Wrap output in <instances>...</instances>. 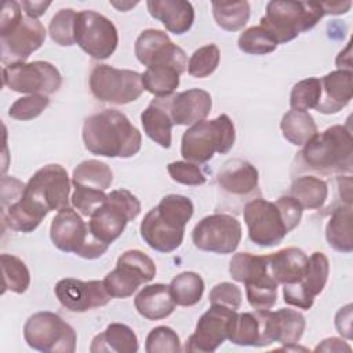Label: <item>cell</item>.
<instances>
[{
  "mask_svg": "<svg viewBox=\"0 0 353 353\" xmlns=\"http://www.w3.org/2000/svg\"><path fill=\"white\" fill-rule=\"evenodd\" d=\"M270 310L237 313L232 321L229 341L239 346H268L273 343L269 332Z\"/></svg>",
  "mask_w": 353,
  "mask_h": 353,
  "instance_id": "obj_22",
  "label": "cell"
},
{
  "mask_svg": "<svg viewBox=\"0 0 353 353\" xmlns=\"http://www.w3.org/2000/svg\"><path fill=\"white\" fill-rule=\"evenodd\" d=\"M321 6L324 8L325 15H339V14L347 12L352 7V3L350 1H321Z\"/></svg>",
  "mask_w": 353,
  "mask_h": 353,
  "instance_id": "obj_54",
  "label": "cell"
},
{
  "mask_svg": "<svg viewBox=\"0 0 353 353\" xmlns=\"http://www.w3.org/2000/svg\"><path fill=\"white\" fill-rule=\"evenodd\" d=\"M59 303L70 312L83 313L108 305L112 299L103 281H83L73 277L59 280L54 287Z\"/></svg>",
  "mask_w": 353,
  "mask_h": 353,
  "instance_id": "obj_21",
  "label": "cell"
},
{
  "mask_svg": "<svg viewBox=\"0 0 353 353\" xmlns=\"http://www.w3.org/2000/svg\"><path fill=\"white\" fill-rule=\"evenodd\" d=\"M212 15L219 28L226 32H237L250 19V3L245 0L212 1Z\"/></svg>",
  "mask_w": 353,
  "mask_h": 353,
  "instance_id": "obj_37",
  "label": "cell"
},
{
  "mask_svg": "<svg viewBox=\"0 0 353 353\" xmlns=\"http://www.w3.org/2000/svg\"><path fill=\"white\" fill-rule=\"evenodd\" d=\"M237 310L221 305H211L197 320L194 332L188 338L183 350L197 353L215 352L228 338Z\"/></svg>",
  "mask_w": 353,
  "mask_h": 353,
  "instance_id": "obj_17",
  "label": "cell"
},
{
  "mask_svg": "<svg viewBox=\"0 0 353 353\" xmlns=\"http://www.w3.org/2000/svg\"><path fill=\"white\" fill-rule=\"evenodd\" d=\"M50 237L58 250L72 252L84 259H97L109 248L108 244L92 234L88 223L72 207L59 210L52 218Z\"/></svg>",
  "mask_w": 353,
  "mask_h": 353,
  "instance_id": "obj_8",
  "label": "cell"
},
{
  "mask_svg": "<svg viewBox=\"0 0 353 353\" xmlns=\"http://www.w3.org/2000/svg\"><path fill=\"white\" fill-rule=\"evenodd\" d=\"M290 196L294 197L303 210H319L327 201L328 185L316 175H301L292 181Z\"/></svg>",
  "mask_w": 353,
  "mask_h": 353,
  "instance_id": "obj_32",
  "label": "cell"
},
{
  "mask_svg": "<svg viewBox=\"0 0 353 353\" xmlns=\"http://www.w3.org/2000/svg\"><path fill=\"white\" fill-rule=\"evenodd\" d=\"M25 185L26 183L21 182L19 179H17L14 176L4 175L1 178V208L19 200L23 193Z\"/></svg>",
  "mask_w": 353,
  "mask_h": 353,
  "instance_id": "obj_50",
  "label": "cell"
},
{
  "mask_svg": "<svg viewBox=\"0 0 353 353\" xmlns=\"http://www.w3.org/2000/svg\"><path fill=\"white\" fill-rule=\"evenodd\" d=\"M192 240L201 251L232 254L240 244L241 225L229 214L207 215L193 228Z\"/></svg>",
  "mask_w": 353,
  "mask_h": 353,
  "instance_id": "obj_15",
  "label": "cell"
},
{
  "mask_svg": "<svg viewBox=\"0 0 353 353\" xmlns=\"http://www.w3.org/2000/svg\"><path fill=\"white\" fill-rule=\"evenodd\" d=\"M283 137L295 146H303L317 132V125L310 113L305 110H288L280 121Z\"/></svg>",
  "mask_w": 353,
  "mask_h": 353,
  "instance_id": "obj_33",
  "label": "cell"
},
{
  "mask_svg": "<svg viewBox=\"0 0 353 353\" xmlns=\"http://www.w3.org/2000/svg\"><path fill=\"white\" fill-rule=\"evenodd\" d=\"M50 99L46 95H26L18 98L8 109V116L15 120H33L48 106Z\"/></svg>",
  "mask_w": 353,
  "mask_h": 353,
  "instance_id": "obj_47",
  "label": "cell"
},
{
  "mask_svg": "<svg viewBox=\"0 0 353 353\" xmlns=\"http://www.w3.org/2000/svg\"><path fill=\"white\" fill-rule=\"evenodd\" d=\"M325 239L331 248L342 254L353 251L352 236V204L341 203L331 211L325 225Z\"/></svg>",
  "mask_w": 353,
  "mask_h": 353,
  "instance_id": "obj_31",
  "label": "cell"
},
{
  "mask_svg": "<svg viewBox=\"0 0 353 353\" xmlns=\"http://www.w3.org/2000/svg\"><path fill=\"white\" fill-rule=\"evenodd\" d=\"M181 74L182 73L174 66L146 68L141 74L143 90L153 94L156 98L171 97L179 85Z\"/></svg>",
  "mask_w": 353,
  "mask_h": 353,
  "instance_id": "obj_36",
  "label": "cell"
},
{
  "mask_svg": "<svg viewBox=\"0 0 353 353\" xmlns=\"http://www.w3.org/2000/svg\"><path fill=\"white\" fill-rule=\"evenodd\" d=\"M156 276V263L141 250L123 252L116 268L102 280L112 298H128L141 284L149 283Z\"/></svg>",
  "mask_w": 353,
  "mask_h": 353,
  "instance_id": "obj_12",
  "label": "cell"
},
{
  "mask_svg": "<svg viewBox=\"0 0 353 353\" xmlns=\"http://www.w3.org/2000/svg\"><path fill=\"white\" fill-rule=\"evenodd\" d=\"M268 256V270L277 284H292L303 276L309 256L306 252L296 247H287L279 250Z\"/></svg>",
  "mask_w": 353,
  "mask_h": 353,
  "instance_id": "obj_27",
  "label": "cell"
},
{
  "mask_svg": "<svg viewBox=\"0 0 353 353\" xmlns=\"http://www.w3.org/2000/svg\"><path fill=\"white\" fill-rule=\"evenodd\" d=\"M74 41L87 55L101 61L116 51L119 33L109 18L97 11L84 10L76 17Z\"/></svg>",
  "mask_w": 353,
  "mask_h": 353,
  "instance_id": "obj_13",
  "label": "cell"
},
{
  "mask_svg": "<svg viewBox=\"0 0 353 353\" xmlns=\"http://www.w3.org/2000/svg\"><path fill=\"white\" fill-rule=\"evenodd\" d=\"M212 99L201 88H190L171 95L170 114L175 125H193L210 114Z\"/></svg>",
  "mask_w": 353,
  "mask_h": 353,
  "instance_id": "obj_23",
  "label": "cell"
},
{
  "mask_svg": "<svg viewBox=\"0 0 353 353\" xmlns=\"http://www.w3.org/2000/svg\"><path fill=\"white\" fill-rule=\"evenodd\" d=\"M306 320L295 309L283 307L269 313V332L273 342L281 345L298 343L303 335Z\"/></svg>",
  "mask_w": 353,
  "mask_h": 353,
  "instance_id": "obj_30",
  "label": "cell"
},
{
  "mask_svg": "<svg viewBox=\"0 0 353 353\" xmlns=\"http://www.w3.org/2000/svg\"><path fill=\"white\" fill-rule=\"evenodd\" d=\"M330 273L328 258L323 252H313L299 281L283 287L284 302L290 306L307 310L313 306L317 295L324 290Z\"/></svg>",
  "mask_w": 353,
  "mask_h": 353,
  "instance_id": "obj_19",
  "label": "cell"
},
{
  "mask_svg": "<svg viewBox=\"0 0 353 353\" xmlns=\"http://www.w3.org/2000/svg\"><path fill=\"white\" fill-rule=\"evenodd\" d=\"M90 91L99 102L125 105L142 95V77L135 70L97 65L90 73Z\"/></svg>",
  "mask_w": 353,
  "mask_h": 353,
  "instance_id": "obj_11",
  "label": "cell"
},
{
  "mask_svg": "<svg viewBox=\"0 0 353 353\" xmlns=\"http://www.w3.org/2000/svg\"><path fill=\"white\" fill-rule=\"evenodd\" d=\"M302 212L301 204L288 194L274 203L262 197L252 199L244 204L243 216L250 240L259 247H273L299 225Z\"/></svg>",
  "mask_w": 353,
  "mask_h": 353,
  "instance_id": "obj_4",
  "label": "cell"
},
{
  "mask_svg": "<svg viewBox=\"0 0 353 353\" xmlns=\"http://www.w3.org/2000/svg\"><path fill=\"white\" fill-rule=\"evenodd\" d=\"M208 299L211 305H221L232 310H237L241 306V291L236 284L223 281V283L215 284L211 288L208 294Z\"/></svg>",
  "mask_w": 353,
  "mask_h": 353,
  "instance_id": "obj_49",
  "label": "cell"
},
{
  "mask_svg": "<svg viewBox=\"0 0 353 353\" xmlns=\"http://www.w3.org/2000/svg\"><path fill=\"white\" fill-rule=\"evenodd\" d=\"M335 328L346 339H352V303L341 307L335 314Z\"/></svg>",
  "mask_w": 353,
  "mask_h": 353,
  "instance_id": "obj_51",
  "label": "cell"
},
{
  "mask_svg": "<svg viewBox=\"0 0 353 353\" xmlns=\"http://www.w3.org/2000/svg\"><path fill=\"white\" fill-rule=\"evenodd\" d=\"M110 4H112L113 7H116L117 10H120V11H125L127 8L137 6V3H116V1H112Z\"/></svg>",
  "mask_w": 353,
  "mask_h": 353,
  "instance_id": "obj_56",
  "label": "cell"
},
{
  "mask_svg": "<svg viewBox=\"0 0 353 353\" xmlns=\"http://www.w3.org/2000/svg\"><path fill=\"white\" fill-rule=\"evenodd\" d=\"M70 181L61 164H47L26 182L19 200L1 208L3 226L14 232H33L46 215L69 207Z\"/></svg>",
  "mask_w": 353,
  "mask_h": 353,
  "instance_id": "obj_1",
  "label": "cell"
},
{
  "mask_svg": "<svg viewBox=\"0 0 353 353\" xmlns=\"http://www.w3.org/2000/svg\"><path fill=\"white\" fill-rule=\"evenodd\" d=\"M113 182L110 167L99 160H84L73 170L72 185L90 189L106 190Z\"/></svg>",
  "mask_w": 353,
  "mask_h": 353,
  "instance_id": "obj_34",
  "label": "cell"
},
{
  "mask_svg": "<svg viewBox=\"0 0 353 353\" xmlns=\"http://www.w3.org/2000/svg\"><path fill=\"white\" fill-rule=\"evenodd\" d=\"M146 7L150 17L160 21L174 34L186 33L194 22V8L185 0H149Z\"/></svg>",
  "mask_w": 353,
  "mask_h": 353,
  "instance_id": "obj_25",
  "label": "cell"
},
{
  "mask_svg": "<svg viewBox=\"0 0 353 353\" xmlns=\"http://www.w3.org/2000/svg\"><path fill=\"white\" fill-rule=\"evenodd\" d=\"M167 171L172 181L188 185V186H199L205 183V175L199 167V164L190 161H172L167 165Z\"/></svg>",
  "mask_w": 353,
  "mask_h": 353,
  "instance_id": "obj_48",
  "label": "cell"
},
{
  "mask_svg": "<svg viewBox=\"0 0 353 353\" xmlns=\"http://www.w3.org/2000/svg\"><path fill=\"white\" fill-rule=\"evenodd\" d=\"M134 306L137 312L148 320H163L175 310L170 285L156 283L145 285L135 296Z\"/></svg>",
  "mask_w": 353,
  "mask_h": 353,
  "instance_id": "obj_28",
  "label": "cell"
},
{
  "mask_svg": "<svg viewBox=\"0 0 353 353\" xmlns=\"http://www.w3.org/2000/svg\"><path fill=\"white\" fill-rule=\"evenodd\" d=\"M47 32L39 19L22 15L15 23L0 30V58L8 66L25 62L32 52L39 50Z\"/></svg>",
  "mask_w": 353,
  "mask_h": 353,
  "instance_id": "obj_16",
  "label": "cell"
},
{
  "mask_svg": "<svg viewBox=\"0 0 353 353\" xmlns=\"http://www.w3.org/2000/svg\"><path fill=\"white\" fill-rule=\"evenodd\" d=\"M237 46L245 54L265 55L273 52L279 44L263 26L258 25L243 30L237 39Z\"/></svg>",
  "mask_w": 353,
  "mask_h": 353,
  "instance_id": "obj_40",
  "label": "cell"
},
{
  "mask_svg": "<svg viewBox=\"0 0 353 353\" xmlns=\"http://www.w3.org/2000/svg\"><path fill=\"white\" fill-rule=\"evenodd\" d=\"M25 342L44 353H73L77 335L61 316L52 312H37L23 325Z\"/></svg>",
  "mask_w": 353,
  "mask_h": 353,
  "instance_id": "obj_10",
  "label": "cell"
},
{
  "mask_svg": "<svg viewBox=\"0 0 353 353\" xmlns=\"http://www.w3.org/2000/svg\"><path fill=\"white\" fill-rule=\"evenodd\" d=\"M324 15L321 1H269L259 25L283 44L314 28Z\"/></svg>",
  "mask_w": 353,
  "mask_h": 353,
  "instance_id": "obj_7",
  "label": "cell"
},
{
  "mask_svg": "<svg viewBox=\"0 0 353 353\" xmlns=\"http://www.w3.org/2000/svg\"><path fill=\"white\" fill-rule=\"evenodd\" d=\"M194 211L193 201L181 194H167L142 219L139 230L143 241L154 251H175L183 241L185 226Z\"/></svg>",
  "mask_w": 353,
  "mask_h": 353,
  "instance_id": "obj_5",
  "label": "cell"
},
{
  "mask_svg": "<svg viewBox=\"0 0 353 353\" xmlns=\"http://www.w3.org/2000/svg\"><path fill=\"white\" fill-rule=\"evenodd\" d=\"M106 199L108 194L105 193V190L74 186L70 203L80 215L90 218L106 201Z\"/></svg>",
  "mask_w": 353,
  "mask_h": 353,
  "instance_id": "obj_46",
  "label": "cell"
},
{
  "mask_svg": "<svg viewBox=\"0 0 353 353\" xmlns=\"http://www.w3.org/2000/svg\"><path fill=\"white\" fill-rule=\"evenodd\" d=\"M247 301L255 310H270L277 302V281L269 270L251 277L244 283Z\"/></svg>",
  "mask_w": 353,
  "mask_h": 353,
  "instance_id": "obj_35",
  "label": "cell"
},
{
  "mask_svg": "<svg viewBox=\"0 0 353 353\" xmlns=\"http://www.w3.org/2000/svg\"><path fill=\"white\" fill-rule=\"evenodd\" d=\"M221 52L218 46L207 44L197 48L188 61V72L196 79H204L215 72L219 65Z\"/></svg>",
  "mask_w": 353,
  "mask_h": 353,
  "instance_id": "obj_44",
  "label": "cell"
},
{
  "mask_svg": "<svg viewBox=\"0 0 353 353\" xmlns=\"http://www.w3.org/2000/svg\"><path fill=\"white\" fill-rule=\"evenodd\" d=\"M81 137L88 152L103 157L128 159L135 156L142 145L139 130L116 109H105L88 116Z\"/></svg>",
  "mask_w": 353,
  "mask_h": 353,
  "instance_id": "obj_3",
  "label": "cell"
},
{
  "mask_svg": "<svg viewBox=\"0 0 353 353\" xmlns=\"http://www.w3.org/2000/svg\"><path fill=\"white\" fill-rule=\"evenodd\" d=\"M321 97V81L319 77H307L298 81L290 94V106L294 110L316 109Z\"/></svg>",
  "mask_w": 353,
  "mask_h": 353,
  "instance_id": "obj_42",
  "label": "cell"
},
{
  "mask_svg": "<svg viewBox=\"0 0 353 353\" xmlns=\"http://www.w3.org/2000/svg\"><path fill=\"white\" fill-rule=\"evenodd\" d=\"M1 273H3V290L12 291L15 294H23L30 284V273L25 262L11 254H1Z\"/></svg>",
  "mask_w": 353,
  "mask_h": 353,
  "instance_id": "obj_39",
  "label": "cell"
},
{
  "mask_svg": "<svg viewBox=\"0 0 353 353\" xmlns=\"http://www.w3.org/2000/svg\"><path fill=\"white\" fill-rule=\"evenodd\" d=\"M236 141V131L228 114L212 120H201L190 125L181 139V154L194 164L207 163L215 153H228Z\"/></svg>",
  "mask_w": 353,
  "mask_h": 353,
  "instance_id": "obj_6",
  "label": "cell"
},
{
  "mask_svg": "<svg viewBox=\"0 0 353 353\" xmlns=\"http://www.w3.org/2000/svg\"><path fill=\"white\" fill-rule=\"evenodd\" d=\"M134 52L137 59L146 68L174 66L181 73L188 69L185 51L174 44L168 34L159 29H146L135 40Z\"/></svg>",
  "mask_w": 353,
  "mask_h": 353,
  "instance_id": "obj_18",
  "label": "cell"
},
{
  "mask_svg": "<svg viewBox=\"0 0 353 353\" xmlns=\"http://www.w3.org/2000/svg\"><path fill=\"white\" fill-rule=\"evenodd\" d=\"M50 6H51V1H22L21 3V7L25 11V15L34 19L41 17Z\"/></svg>",
  "mask_w": 353,
  "mask_h": 353,
  "instance_id": "obj_53",
  "label": "cell"
},
{
  "mask_svg": "<svg viewBox=\"0 0 353 353\" xmlns=\"http://www.w3.org/2000/svg\"><path fill=\"white\" fill-rule=\"evenodd\" d=\"M145 350L146 353H178L182 350L181 341L178 334L167 327L159 325L146 336L145 341Z\"/></svg>",
  "mask_w": 353,
  "mask_h": 353,
  "instance_id": "obj_45",
  "label": "cell"
},
{
  "mask_svg": "<svg viewBox=\"0 0 353 353\" xmlns=\"http://www.w3.org/2000/svg\"><path fill=\"white\" fill-rule=\"evenodd\" d=\"M139 212L141 203L137 196L127 189H116L108 194L106 201L90 216L88 226L98 240L110 245Z\"/></svg>",
  "mask_w": 353,
  "mask_h": 353,
  "instance_id": "obj_9",
  "label": "cell"
},
{
  "mask_svg": "<svg viewBox=\"0 0 353 353\" xmlns=\"http://www.w3.org/2000/svg\"><path fill=\"white\" fill-rule=\"evenodd\" d=\"M77 12L72 8L59 10L50 21L48 33L58 46L70 47L74 41V23Z\"/></svg>",
  "mask_w": 353,
  "mask_h": 353,
  "instance_id": "obj_43",
  "label": "cell"
},
{
  "mask_svg": "<svg viewBox=\"0 0 353 353\" xmlns=\"http://www.w3.org/2000/svg\"><path fill=\"white\" fill-rule=\"evenodd\" d=\"M314 352H352V347L339 338H327L316 346Z\"/></svg>",
  "mask_w": 353,
  "mask_h": 353,
  "instance_id": "obj_52",
  "label": "cell"
},
{
  "mask_svg": "<svg viewBox=\"0 0 353 353\" xmlns=\"http://www.w3.org/2000/svg\"><path fill=\"white\" fill-rule=\"evenodd\" d=\"M3 84L15 92L48 97L59 90L62 76L50 62H21L3 68Z\"/></svg>",
  "mask_w": 353,
  "mask_h": 353,
  "instance_id": "obj_14",
  "label": "cell"
},
{
  "mask_svg": "<svg viewBox=\"0 0 353 353\" xmlns=\"http://www.w3.org/2000/svg\"><path fill=\"white\" fill-rule=\"evenodd\" d=\"M268 270V256L250 252H237L229 262V273L234 281L245 283L252 276Z\"/></svg>",
  "mask_w": 353,
  "mask_h": 353,
  "instance_id": "obj_41",
  "label": "cell"
},
{
  "mask_svg": "<svg viewBox=\"0 0 353 353\" xmlns=\"http://www.w3.org/2000/svg\"><path fill=\"white\" fill-rule=\"evenodd\" d=\"M138 338L134 330L121 323H112L106 330L94 336L91 353H135L138 352Z\"/></svg>",
  "mask_w": 353,
  "mask_h": 353,
  "instance_id": "obj_29",
  "label": "cell"
},
{
  "mask_svg": "<svg viewBox=\"0 0 353 353\" xmlns=\"http://www.w3.org/2000/svg\"><path fill=\"white\" fill-rule=\"evenodd\" d=\"M171 97L156 98L141 113V123L145 134L161 148L168 149L172 141V119L170 114Z\"/></svg>",
  "mask_w": 353,
  "mask_h": 353,
  "instance_id": "obj_26",
  "label": "cell"
},
{
  "mask_svg": "<svg viewBox=\"0 0 353 353\" xmlns=\"http://www.w3.org/2000/svg\"><path fill=\"white\" fill-rule=\"evenodd\" d=\"M321 97L316 110L323 114H334L342 110L353 97L352 70H334L320 79Z\"/></svg>",
  "mask_w": 353,
  "mask_h": 353,
  "instance_id": "obj_24",
  "label": "cell"
},
{
  "mask_svg": "<svg viewBox=\"0 0 353 353\" xmlns=\"http://www.w3.org/2000/svg\"><path fill=\"white\" fill-rule=\"evenodd\" d=\"M336 66L342 70H352V57H350V43H347L346 48L339 52L336 57Z\"/></svg>",
  "mask_w": 353,
  "mask_h": 353,
  "instance_id": "obj_55",
  "label": "cell"
},
{
  "mask_svg": "<svg viewBox=\"0 0 353 353\" xmlns=\"http://www.w3.org/2000/svg\"><path fill=\"white\" fill-rule=\"evenodd\" d=\"M258 181L259 174L255 165L241 159L228 160L216 175L221 196L244 203L261 197Z\"/></svg>",
  "mask_w": 353,
  "mask_h": 353,
  "instance_id": "obj_20",
  "label": "cell"
},
{
  "mask_svg": "<svg viewBox=\"0 0 353 353\" xmlns=\"http://www.w3.org/2000/svg\"><path fill=\"white\" fill-rule=\"evenodd\" d=\"M172 298L179 306H194L204 292V280L196 272H182L170 283Z\"/></svg>",
  "mask_w": 353,
  "mask_h": 353,
  "instance_id": "obj_38",
  "label": "cell"
},
{
  "mask_svg": "<svg viewBox=\"0 0 353 353\" xmlns=\"http://www.w3.org/2000/svg\"><path fill=\"white\" fill-rule=\"evenodd\" d=\"M294 168L310 175H343L353 171V138L349 125H332L317 132L296 153Z\"/></svg>",
  "mask_w": 353,
  "mask_h": 353,
  "instance_id": "obj_2",
  "label": "cell"
}]
</instances>
